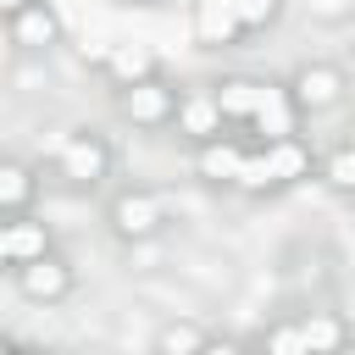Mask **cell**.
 I'll return each mask as SVG.
<instances>
[{"label": "cell", "instance_id": "obj_20", "mask_svg": "<svg viewBox=\"0 0 355 355\" xmlns=\"http://www.w3.org/2000/svg\"><path fill=\"white\" fill-rule=\"evenodd\" d=\"M327 183H333V189H355V150H338V155L327 161Z\"/></svg>", "mask_w": 355, "mask_h": 355}, {"label": "cell", "instance_id": "obj_21", "mask_svg": "<svg viewBox=\"0 0 355 355\" xmlns=\"http://www.w3.org/2000/svg\"><path fill=\"white\" fill-rule=\"evenodd\" d=\"M266 349H272V355H300V349H305V333H300V327H277V333L266 338Z\"/></svg>", "mask_w": 355, "mask_h": 355}, {"label": "cell", "instance_id": "obj_9", "mask_svg": "<svg viewBox=\"0 0 355 355\" xmlns=\"http://www.w3.org/2000/svg\"><path fill=\"white\" fill-rule=\"evenodd\" d=\"M17 22V44H28V50H44L50 39H55V17L44 11V0H33V6H22V11H11Z\"/></svg>", "mask_w": 355, "mask_h": 355}, {"label": "cell", "instance_id": "obj_16", "mask_svg": "<svg viewBox=\"0 0 355 355\" xmlns=\"http://www.w3.org/2000/svg\"><path fill=\"white\" fill-rule=\"evenodd\" d=\"M300 333H305V349H338L344 344V322L338 316H311V322H300Z\"/></svg>", "mask_w": 355, "mask_h": 355}, {"label": "cell", "instance_id": "obj_15", "mask_svg": "<svg viewBox=\"0 0 355 355\" xmlns=\"http://www.w3.org/2000/svg\"><path fill=\"white\" fill-rule=\"evenodd\" d=\"M28 194H33V178H28V166H17V161H11V166H0V205H6L11 216L28 205Z\"/></svg>", "mask_w": 355, "mask_h": 355}, {"label": "cell", "instance_id": "obj_11", "mask_svg": "<svg viewBox=\"0 0 355 355\" xmlns=\"http://www.w3.org/2000/svg\"><path fill=\"white\" fill-rule=\"evenodd\" d=\"M239 166H244V150L239 144H227V139H211L205 150H200V178H211V183H233L239 178Z\"/></svg>", "mask_w": 355, "mask_h": 355}, {"label": "cell", "instance_id": "obj_2", "mask_svg": "<svg viewBox=\"0 0 355 355\" xmlns=\"http://www.w3.org/2000/svg\"><path fill=\"white\" fill-rule=\"evenodd\" d=\"M17 283H22V294H33V300H61V294L72 288V272L44 250V255H33V261L17 266Z\"/></svg>", "mask_w": 355, "mask_h": 355}, {"label": "cell", "instance_id": "obj_4", "mask_svg": "<svg viewBox=\"0 0 355 355\" xmlns=\"http://www.w3.org/2000/svg\"><path fill=\"white\" fill-rule=\"evenodd\" d=\"M111 222H116L122 239H144V233L161 227V205H155L150 194H122V200L111 205Z\"/></svg>", "mask_w": 355, "mask_h": 355}, {"label": "cell", "instance_id": "obj_12", "mask_svg": "<svg viewBox=\"0 0 355 355\" xmlns=\"http://www.w3.org/2000/svg\"><path fill=\"white\" fill-rule=\"evenodd\" d=\"M239 28H244V22H239L233 0H205V6H200V39H205V44H227Z\"/></svg>", "mask_w": 355, "mask_h": 355}, {"label": "cell", "instance_id": "obj_6", "mask_svg": "<svg viewBox=\"0 0 355 355\" xmlns=\"http://www.w3.org/2000/svg\"><path fill=\"white\" fill-rule=\"evenodd\" d=\"M338 89H344V78H338L333 67H305V72L294 78V100H300V105H311V111L333 105V100H338Z\"/></svg>", "mask_w": 355, "mask_h": 355}, {"label": "cell", "instance_id": "obj_13", "mask_svg": "<svg viewBox=\"0 0 355 355\" xmlns=\"http://www.w3.org/2000/svg\"><path fill=\"white\" fill-rule=\"evenodd\" d=\"M255 94H261V83L227 78V83L216 89V105H222V116H250V111H255Z\"/></svg>", "mask_w": 355, "mask_h": 355}, {"label": "cell", "instance_id": "obj_5", "mask_svg": "<svg viewBox=\"0 0 355 355\" xmlns=\"http://www.w3.org/2000/svg\"><path fill=\"white\" fill-rule=\"evenodd\" d=\"M122 111H128L133 122H166V116H172V89H161L155 78H144V83L122 89Z\"/></svg>", "mask_w": 355, "mask_h": 355}, {"label": "cell", "instance_id": "obj_3", "mask_svg": "<svg viewBox=\"0 0 355 355\" xmlns=\"http://www.w3.org/2000/svg\"><path fill=\"white\" fill-rule=\"evenodd\" d=\"M250 122L266 133V144L272 139H288L294 133V100L277 89V83H261V94H255V111H250Z\"/></svg>", "mask_w": 355, "mask_h": 355}, {"label": "cell", "instance_id": "obj_1", "mask_svg": "<svg viewBox=\"0 0 355 355\" xmlns=\"http://www.w3.org/2000/svg\"><path fill=\"white\" fill-rule=\"evenodd\" d=\"M55 166H61V178H67V183H100V178H105V144H100V139H89V133H78V139H67V144H61Z\"/></svg>", "mask_w": 355, "mask_h": 355}, {"label": "cell", "instance_id": "obj_8", "mask_svg": "<svg viewBox=\"0 0 355 355\" xmlns=\"http://www.w3.org/2000/svg\"><path fill=\"white\" fill-rule=\"evenodd\" d=\"M178 122H183V133H194V139H216V133H222V105H216V94L183 100V105H178Z\"/></svg>", "mask_w": 355, "mask_h": 355}, {"label": "cell", "instance_id": "obj_22", "mask_svg": "<svg viewBox=\"0 0 355 355\" xmlns=\"http://www.w3.org/2000/svg\"><path fill=\"white\" fill-rule=\"evenodd\" d=\"M0 6H6V11H22V6H33V0H0Z\"/></svg>", "mask_w": 355, "mask_h": 355}, {"label": "cell", "instance_id": "obj_17", "mask_svg": "<svg viewBox=\"0 0 355 355\" xmlns=\"http://www.w3.org/2000/svg\"><path fill=\"white\" fill-rule=\"evenodd\" d=\"M239 189H277V166H272V155L261 150V155H244V166H239V178H233Z\"/></svg>", "mask_w": 355, "mask_h": 355}, {"label": "cell", "instance_id": "obj_18", "mask_svg": "<svg viewBox=\"0 0 355 355\" xmlns=\"http://www.w3.org/2000/svg\"><path fill=\"white\" fill-rule=\"evenodd\" d=\"M211 338L200 333V327H166L161 333V355H194V349H205Z\"/></svg>", "mask_w": 355, "mask_h": 355}, {"label": "cell", "instance_id": "obj_14", "mask_svg": "<svg viewBox=\"0 0 355 355\" xmlns=\"http://www.w3.org/2000/svg\"><path fill=\"white\" fill-rule=\"evenodd\" d=\"M266 155H272V166H277V183L300 178V172L311 166V155H305V144H294V133H288V139H272V144H266Z\"/></svg>", "mask_w": 355, "mask_h": 355}, {"label": "cell", "instance_id": "obj_19", "mask_svg": "<svg viewBox=\"0 0 355 355\" xmlns=\"http://www.w3.org/2000/svg\"><path fill=\"white\" fill-rule=\"evenodd\" d=\"M233 11H239L244 28H266L277 17V0H233Z\"/></svg>", "mask_w": 355, "mask_h": 355}, {"label": "cell", "instance_id": "obj_10", "mask_svg": "<svg viewBox=\"0 0 355 355\" xmlns=\"http://www.w3.org/2000/svg\"><path fill=\"white\" fill-rule=\"evenodd\" d=\"M0 255H6L11 266H22V261L44 255V227H39V222H11V227L0 233Z\"/></svg>", "mask_w": 355, "mask_h": 355}, {"label": "cell", "instance_id": "obj_7", "mask_svg": "<svg viewBox=\"0 0 355 355\" xmlns=\"http://www.w3.org/2000/svg\"><path fill=\"white\" fill-rule=\"evenodd\" d=\"M105 67H111V78H116L122 89H133V83L155 78V55H150L144 44H116V50L105 55Z\"/></svg>", "mask_w": 355, "mask_h": 355}]
</instances>
